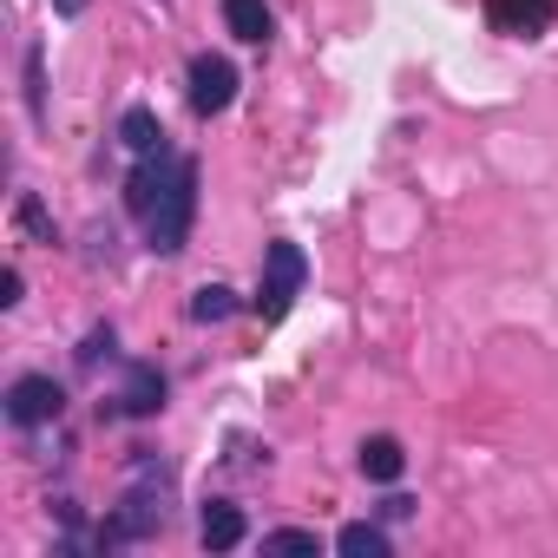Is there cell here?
<instances>
[{"mask_svg": "<svg viewBox=\"0 0 558 558\" xmlns=\"http://www.w3.org/2000/svg\"><path fill=\"white\" fill-rule=\"evenodd\" d=\"M303 283H310V256L296 243H269L263 250V283H256V316L263 323H283L290 303L303 296Z\"/></svg>", "mask_w": 558, "mask_h": 558, "instance_id": "6da1fadb", "label": "cell"}, {"mask_svg": "<svg viewBox=\"0 0 558 558\" xmlns=\"http://www.w3.org/2000/svg\"><path fill=\"white\" fill-rule=\"evenodd\" d=\"M191 217H197V165L184 158L178 178L165 184V197H158L151 217H145V223H151V250H158V256H178L184 236H191Z\"/></svg>", "mask_w": 558, "mask_h": 558, "instance_id": "7a4b0ae2", "label": "cell"}, {"mask_svg": "<svg viewBox=\"0 0 558 558\" xmlns=\"http://www.w3.org/2000/svg\"><path fill=\"white\" fill-rule=\"evenodd\" d=\"M60 408H66V395H60L53 375H21L8 388V421L14 427H47V421H60Z\"/></svg>", "mask_w": 558, "mask_h": 558, "instance_id": "3957f363", "label": "cell"}, {"mask_svg": "<svg viewBox=\"0 0 558 558\" xmlns=\"http://www.w3.org/2000/svg\"><path fill=\"white\" fill-rule=\"evenodd\" d=\"M236 99V66L223 60V53H197L191 60V112H223Z\"/></svg>", "mask_w": 558, "mask_h": 558, "instance_id": "277c9868", "label": "cell"}, {"mask_svg": "<svg viewBox=\"0 0 558 558\" xmlns=\"http://www.w3.org/2000/svg\"><path fill=\"white\" fill-rule=\"evenodd\" d=\"M178 165H184V158H171L165 145H158V151H138V171L125 178V204H132L138 217H151V204L165 197V184L178 178Z\"/></svg>", "mask_w": 558, "mask_h": 558, "instance_id": "5b68a950", "label": "cell"}, {"mask_svg": "<svg viewBox=\"0 0 558 558\" xmlns=\"http://www.w3.org/2000/svg\"><path fill=\"white\" fill-rule=\"evenodd\" d=\"M558 21V0H493V27L512 40H538Z\"/></svg>", "mask_w": 558, "mask_h": 558, "instance_id": "8992f818", "label": "cell"}, {"mask_svg": "<svg viewBox=\"0 0 558 558\" xmlns=\"http://www.w3.org/2000/svg\"><path fill=\"white\" fill-rule=\"evenodd\" d=\"M158 408H165V375L151 362H138L119 388V414H158Z\"/></svg>", "mask_w": 558, "mask_h": 558, "instance_id": "52a82bcc", "label": "cell"}, {"mask_svg": "<svg viewBox=\"0 0 558 558\" xmlns=\"http://www.w3.org/2000/svg\"><path fill=\"white\" fill-rule=\"evenodd\" d=\"M223 27H230L236 40H250V47H263V40L276 34V14L263 8V0H223Z\"/></svg>", "mask_w": 558, "mask_h": 558, "instance_id": "ba28073f", "label": "cell"}, {"mask_svg": "<svg viewBox=\"0 0 558 558\" xmlns=\"http://www.w3.org/2000/svg\"><path fill=\"white\" fill-rule=\"evenodd\" d=\"M401 466H408V453H401L395 434H368V440H362V473H368V480L388 486V480H401Z\"/></svg>", "mask_w": 558, "mask_h": 558, "instance_id": "9c48e42d", "label": "cell"}, {"mask_svg": "<svg viewBox=\"0 0 558 558\" xmlns=\"http://www.w3.org/2000/svg\"><path fill=\"white\" fill-rule=\"evenodd\" d=\"M236 538H243V512L223 506V499H210V506H204V545H210V551H230Z\"/></svg>", "mask_w": 558, "mask_h": 558, "instance_id": "30bf717a", "label": "cell"}, {"mask_svg": "<svg viewBox=\"0 0 558 558\" xmlns=\"http://www.w3.org/2000/svg\"><path fill=\"white\" fill-rule=\"evenodd\" d=\"M119 138H125V151H158V145H165V132H158V112L132 106V112L119 119Z\"/></svg>", "mask_w": 558, "mask_h": 558, "instance_id": "8fae6325", "label": "cell"}, {"mask_svg": "<svg viewBox=\"0 0 558 558\" xmlns=\"http://www.w3.org/2000/svg\"><path fill=\"white\" fill-rule=\"evenodd\" d=\"M336 551H349V558H381V551H388V538H381L375 525H362V519H355V525H342V532H336Z\"/></svg>", "mask_w": 558, "mask_h": 558, "instance_id": "7c38bea8", "label": "cell"}, {"mask_svg": "<svg viewBox=\"0 0 558 558\" xmlns=\"http://www.w3.org/2000/svg\"><path fill=\"white\" fill-rule=\"evenodd\" d=\"M158 519H165V506H151V499H125V512H119L112 538H138V532H151Z\"/></svg>", "mask_w": 558, "mask_h": 558, "instance_id": "4fadbf2b", "label": "cell"}, {"mask_svg": "<svg viewBox=\"0 0 558 558\" xmlns=\"http://www.w3.org/2000/svg\"><path fill=\"white\" fill-rule=\"evenodd\" d=\"M230 310H236V303H230V290H223V283H204V290L191 296V323H223Z\"/></svg>", "mask_w": 558, "mask_h": 558, "instance_id": "5bb4252c", "label": "cell"}, {"mask_svg": "<svg viewBox=\"0 0 558 558\" xmlns=\"http://www.w3.org/2000/svg\"><path fill=\"white\" fill-rule=\"evenodd\" d=\"M263 551H316V532L283 525V532H269V538H263Z\"/></svg>", "mask_w": 558, "mask_h": 558, "instance_id": "9a60e30c", "label": "cell"}, {"mask_svg": "<svg viewBox=\"0 0 558 558\" xmlns=\"http://www.w3.org/2000/svg\"><path fill=\"white\" fill-rule=\"evenodd\" d=\"M21 223H27L34 236H53V223H47V210H40L34 197H21Z\"/></svg>", "mask_w": 558, "mask_h": 558, "instance_id": "2e32d148", "label": "cell"}, {"mask_svg": "<svg viewBox=\"0 0 558 558\" xmlns=\"http://www.w3.org/2000/svg\"><path fill=\"white\" fill-rule=\"evenodd\" d=\"M99 355H112V329H93V336H86V349H80V362H86V368H93Z\"/></svg>", "mask_w": 558, "mask_h": 558, "instance_id": "e0dca14e", "label": "cell"}, {"mask_svg": "<svg viewBox=\"0 0 558 558\" xmlns=\"http://www.w3.org/2000/svg\"><path fill=\"white\" fill-rule=\"evenodd\" d=\"M0 303H8V310L21 303V269H8V276H0Z\"/></svg>", "mask_w": 558, "mask_h": 558, "instance_id": "ac0fdd59", "label": "cell"}, {"mask_svg": "<svg viewBox=\"0 0 558 558\" xmlns=\"http://www.w3.org/2000/svg\"><path fill=\"white\" fill-rule=\"evenodd\" d=\"M53 8H60V14H86V0H53Z\"/></svg>", "mask_w": 558, "mask_h": 558, "instance_id": "d6986e66", "label": "cell"}]
</instances>
